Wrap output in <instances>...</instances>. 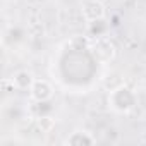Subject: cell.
Wrapping results in <instances>:
<instances>
[{"mask_svg": "<svg viewBox=\"0 0 146 146\" xmlns=\"http://www.w3.org/2000/svg\"><path fill=\"white\" fill-rule=\"evenodd\" d=\"M52 95V88L48 86V83L45 81H36L33 84V96L38 100H46Z\"/></svg>", "mask_w": 146, "mask_h": 146, "instance_id": "2", "label": "cell"}, {"mask_svg": "<svg viewBox=\"0 0 146 146\" xmlns=\"http://www.w3.org/2000/svg\"><path fill=\"white\" fill-rule=\"evenodd\" d=\"M14 83L17 88H28L33 84V78H31L29 72H17L16 78H14Z\"/></svg>", "mask_w": 146, "mask_h": 146, "instance_id": "3", "label": "cell"}, {"mask_svg": "<svg viewBox=\"0 0 146 146\" xmlns=\"http://www.w3.org/2000/svg\"><path fill=\"white\" fill-rule=\"evenodd\" d=\"M83 14L86 19L90 21H96V19H102L103 14H105V9L100 2H96V0H91V2H88L83 9Z\"/></svg>", "mask_w": 146, "mask_h": 146, "instance_id": "1", "label": "cell"}]
</instances>
